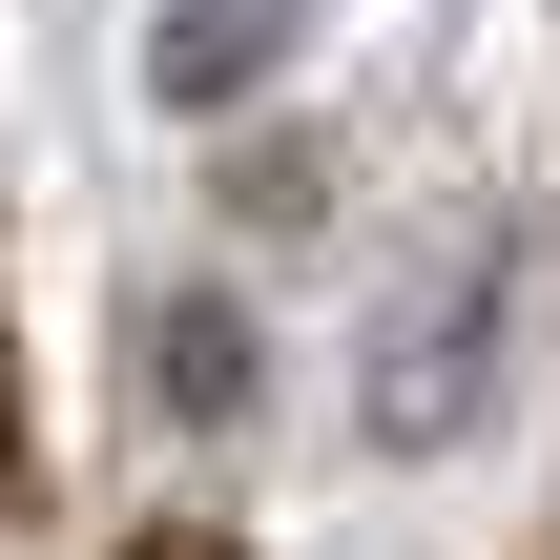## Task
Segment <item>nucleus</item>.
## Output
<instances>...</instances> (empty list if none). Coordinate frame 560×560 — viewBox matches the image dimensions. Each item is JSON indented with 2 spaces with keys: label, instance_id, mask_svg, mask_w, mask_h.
Returning a JSON list of instances; mask_svg holds the SVG:
<instances>
[{
  "label": "nucleus",
  "instance_id": "nucleus-1",
  "mask_svg": "<svg viewBox=\"0 0 560 560\" xmlns=\"http://www.w3.org/2000/svg\"><path fill=\"white\" fill-rule=\"evenodd\" d=\"M499 332H520V229L457 270V312H436V270H416V312H395V353H374V436H457V416L499 395Z\"/></svg>",
  "mask_w": 560,
  "mask_h": 560
},
{
  "label": "nucleus",
  "instance_id": "nucleus-2",
  "mask_svg": "<svg viewBox=\"0 0 560 560\" xmlns=\"http://www.w3.org/2000/svg\"><path fill=\"white\" fill-rule=\"evenodd\" d=\"M291 21H312V0H187V21H166V83H187V104H229Z\"/></svg>",
  "mask_w": 560,
  "mask_h": 560
}]
</instances>
